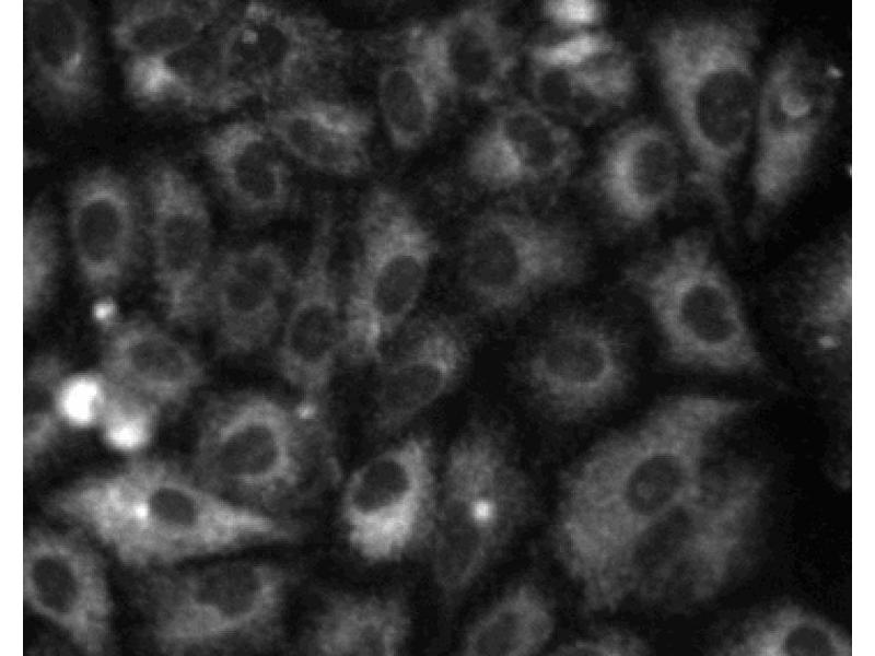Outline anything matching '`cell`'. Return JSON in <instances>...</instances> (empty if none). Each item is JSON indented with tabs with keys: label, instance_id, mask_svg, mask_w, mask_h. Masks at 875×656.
I'll return each mask as SVG.
<instances>
[{
	"label": "cell",
	"instance_id": "obj_17",
	"mask_svg": "<svg viewBox=\"0 0 875 656\" xmlns=\"http://www.w3.org/2000/svg\"><path fill=\"white\" fill-rule=\"evenodd\" d=\"M476 343L475 326L466 316L444 311L412 316L377 362L372 436H395L453 391L468 371Z\"/></svg>",
	"mask_w": 875,
	"mask_h": 656
},
{
	"label": "cell",
	"instance_id": "obj_14",
	"mask_svg": "<svg viewBox=\"0 0 875 656\" xmlns=\"http://www.w3.org/2000/svg\"><path fill=\"white\" fill-rule=\"evenodd\" d=\"M142 186L158 303L171 327L194 330L205 324L215 258L207 199L188 175L165 159L149 163Z\"/></svg>",
	"mask_w": 875,
	"mask_h": 656
},
{
	"label": "cell",
	"instance_id": "obj_37",
	"mask_svg": "<svg viewBox=\"0 0 875 656\" xmlns=\"http://www.w3.org/2000/svg\"><path fill=\"white\" fill-rule=\"evenodd\" d=\"M618 40L605 32L552 25L527 46L530 65L575 68Z\"/></svg>",
	"mask_w": 875,
	"mask_h": 656
},
{
	"label": "cell",
	"instance_id": "obj_7",
	"mask_svg": "<svg viewBox=\"0 0 875 656\" xmlns=\"http://www.w3.org/2000/svg\"><path fill=\"white\" fill-rule=\"evenodd\" d=\"M627 286L646 307L666 358L723 375H759L766 362L712 235L691 229L632 262Z\"/></svg>",
	"mask_w": 875,
	"mask_h": 656
},
{
	"label": "cell",
	"instance_id": "obj_11",
	"mask_svg": "<svg viewBox=\"0 0 875 656\" xmlns=\"http://www.w3.org/2000/svg\"><path fill=\"white\" fill-rule=\"evenodd\" d=\"M514 378L556 424H579L621 398L632 379L629 344L606 318L572 309L552 316L516 360Z\"/></svg>",
	"mask_w": 875,
	"mask_h": 656
},
{
	"label": "cell",
	"instance_id": "obj_16",
	"mask_svg": "<svg viewBox=\"0 0 875 656\" xmlns=\"http://www.w3.org/2000/svg\"><path fill=\"white\" fill-rule=\"evenodd\" d=\"M275 363L310 417L328 420L337 361L342 355L345 317L334 265V221L317 214L305 259L295 273L280 328Z\"/></svg>",
	"mask_w": 875,
	"mask_h": 656
},
{
	"label": "cell",
	"instance_id": "obj_31",
	"mask_svg": "<svg viewBox=\"0 0 875 656\" xmlns=\"http://www.w3.org/2000/svg\"><path fill=\"white\" fill-rule=\"evenodd\" d=\"M710 654L719 656H852L850 636L825 617L792 601L769 605L740 620Z\"/></svg>",
	"mask_w": 875,
	"mask_h": 656
},
{
	"label": "cell",
	"instance_id": "obj_8",
	"mask_svg": "<svg viewBox=\"0 0 875 656\" xmlns=\"http://www.w3.org/2000/svg\"><path fill=\"white\" fill-rule=\"evenodd\" d=\"M355 250L343 298L341 358L351 366L378 362L412 317L439 243L411 203L394 188L365 197L355 223Z\"/></svg>",
	"mask_w": 875,
	"mask_h": 656
},
{
	"label": "cell",
	"instance_id": "obj_6",
	"mask_svg": "<svg viewBox=\"0 0 875 656\" xmlns=\"http://www.w3.org/2000/svg\"><path fill=\"white\" fill-rule=\"evenodd\" d=\"M135 601L151 646L167 656L268 652L281 643L296 573L232 560L143 574Z\"/></svg>",
	"mask_w": 875,
	"mask_h": 656
},
{
	"label": "cell",
	"instance_id": "obj_5",
	"mask_svg": "<svg viewBox=\"0 0 875 656\" xmlns=\"http://www.w3.org/2000/svg\"><path fill=\"white\" fill-rule=\"evenodd\" d=\"M537 512V491L512 431L497 418L471 417L447 450L428 547L432 579L446 616Z\"/></svg>",
	"mask_w": 875,
	"mask_h": 656
},
{
	"label": "cell",
	"instance_id": "obj_21",
	"mask_svg": "<svg viewBox=\"0 0 875 656\" xmlns=\"http://www.w3.org/2000/svg\"><path fill=\"white\" fill-rule=\"evenodd\" d=\"M581 156L573 132L535 103L499 107L471 140L464 159L477 186L501 192L564 178Z\"/></svg>",
	"mask_w": 875,
	"mask_h": 656
},
{
	"label": "cell",
	"instance_id": "obj_2",
	"mask_svg": "<svg viewBox=\"0 0 875 656\" xmlns=\"http://www.w3.org/2000/svg\"><path fill=\"white\" fill-rule=\"evenodd\" d=\"M44 509L142 574L250 547L292 544L307 528L296 517L234 503L190 468L142 453L55 490Z\"/></svg>",
	"mask_w": 875,
	"mask_h": 656
},
{
	"label": "cell",
	"instance_id": "obj_1",
	"mask_svg": "<svg viewBox=\"0 0 875 656\" xmlns=\"http://www.w3.org/2000/svg\"><path fill=\"white\" fill-rule=\"evenodd\" d=\"M754 407L734 396H667L564 469L549 542L579 597L643 529L699 484L718 437Z\"/></svg>",
	"mask_w": 875,
	"mask_h": 656
},
{
	"label": "cell",
	"instance_id": "obj_26",
	"mask_svg": "<svg viewBox=\"0 0 875 656\" xmlns=\"http://www.w3.org/2000/svg\"><path fill=\"white\" fill-rule=\"evenodd\" d=\"M200 154L228 204L242 219L266 223L291 207L292 171L262 120L221 125L205 136Z\"/></svg>",
	"mask_w": 875,
	"mask_h": 656
},
{
	"label": "cell",
	"instance_id": "obj_30",
	"mask_svg": "<svg viewBox=\"0 0 875 656\" xmlns=\"http://www.w3.org/2000/svg\"><path fill=\"white\" fill-rule=\"evenodd\" d=\"M851 249L848 233L836 236L805 261L794 283L795 329L825 358L847 353L851 344Z\"/></svg>",
	"mask_w": 875,
	"mask_h": 656
},
{
	"label": "cell",
	"instance_id": "obj_35",
	"mask_svg": "<svg viewBox=\"0 0 875 656\" xmlns=\"http://www.w3.org/2000/svg\"><path fill=\"white\" fill-rule=\"evenodd\" d=\"M71 373L54 351L35 354L23 373V469L37 471L61 442L68 426L65 389Z\"/></svg>",
	"mask_w": 875,
	"mask_h": 656
},
{
	"label": "cell",
	"instance_id": "obj_12",
	"mask_svg": "<svg viewBox=\"0 0 875 656\" xmlns=\"http://www.w3.org/2000/svg\"><path fill=\"white\" fill-rule=\"evenodd\" d=\"M439 477L429 434L413 433L372 456L348 477L338 522L363 562L388 564L428 548Z\"/></svg>",
	"mask_w": 875,
	"mask_h": 656
},
{
	"label": "cell",
	"instance_id": "obj_34",
	"mask_svg": "<svg viewBox=\"0 0 875 656\" xmlns=\"http://www.w3.org/2000/svg\"><path fill=\"white\" fill-rule=\"evenodd\" d=\"M443 96L428 71L408 56L382 67L376 81L377 106L397 151H416L429 140Z\"/></svg>",
	"mask_w": 875,
	"mask_h": 656
},
{
	"label": "cell",
	"instance_id": "obj_38",
	"mask_svg": "<svg viewBox=\"0 0 875 656\" xmlns=\"http://www.w3.org/2000/svg\"><path fill=\"white\" fill-rule=\"evenodd\" d=\"M639 634L619 626H604L556 646L552 656H642L651 654Z\"/></svg>",
	"mask_w": 875,
	"mask_h": 656
},
{
	"label": "cell",
	"instance_id": "obj_22",
	"mask_svg": "<svg viewBox=\"0 0 875 656\" xmlns=\"http://www.w3.org/2000/svg\"><path fill=\"white\" fill-rule=\"evenodd\" d=\"M28 84L37 105L52 117L72 118L102 93L101 65L86 11L65 0L24 4Z\"/></svg>",
	"mask_w": 875,
	"mask_h": 656
},
{
	"label": "cell",
	"instance_id": "obj_15",
	"mask_svg": "<svg viewBox=\"0 0 875 656\" xmlns=\"http://www.w3.org/2000/svg\"><path fill=\"white\" fill-rule=\"evenodd\" d=\"M25 530L22 591L25 606L84 655L114 649V601L105 563L92 540L62 525Z\"/></svg>",
	"mask_w": 875,
	"mask_h": 656
},
{
	"label": "cell",
	"instance_id": "obj_18",
	"mask_svg": "<svg viewBox=\"0 0 875 656\" xmlns=\"http://www.w3.org/2000/svg\"><path fill=\"white\" fill-rule=\"evenodd\" d=\"M67 224L86 291L100 301L119 294L148 253L147 212L127 178L108 166L82 174L70 189Z\"/></svg>",
	"mask_w": 875,
	"mask_h": 656
},
{
	"label": "cell",
	"instance_id": "obj_19",
	"mask_svg": "<svg viewBox=\"0 0 875 656\" xmlns=\"http://www.w3.org/2000/svg\"><path fill=\"white\" fill-rule=\"evenodd\" d=\"M294 279L287 254L270 241L215 256L205 324L211 327L217 354L243 358L269 345L282 326Z\"/></svg>",
	"mask_w": 875,
	"mask_h": 656
},
{
	"label": "cell",
	"instance_id": "obj_39",
	"mask_svg": "<svg viewBox=\"0 0 875 656\" xmlns=\"http://www.w3.org/2000/svg\"><path fill=\"white\" fill-rule=\"evenodd\" d=\"M541 11L550 24L571 28H591L604 14L603 5L592 0H550Z\"/></svg>",
	"mask_w": 875,
	"mask_h": 656
},
{
	"label": "cell",
	"instance_id": "obj_23",
	"mask_svg": "<svg viewBox=\"0 0 875 656\" xmlns=\"http://www.w3.org/2000/svg\"><path fill=\"white\" fill-rule=\"evenodd\" d=\"M97 370L163 417L186 406L207 379L199 355L170 329L141 314L108 320Z\"/></svg>",
	"mask_w": 875,
	"mask_h": 656
},
{
	"label": "cell",
	"instance_id": "obj_20",
	"mask_svg": "<svg viewBox=\"0 0 875 656\" xmlns=\"http://www.w3.org/2000/svg\"><path fill=\"white\" fill-rule=\"evenodd\" d=\"M402 48L444 95L479 102L500 97L518 59L515 33L493 1L468 4L433 24L410 27Z\"/></svg>",
	"mask_w": 875,
	"mask_h": 656
},
{
	"label": "cell",
	"instance_id": "obj_33",
	"mask_svg": "<svg viewBox=\"0 0 875 656\" xmlns=\"http://www.w3.org/2000/svg\"><path fill=\"white\" fill-rule=\"evenodd\" d=\"M223 1H129L116 10L112 37L128 60L153 59L188 45L229 10Z\"/></svg>",
	"mask_w": 875,
	"mask_h": 656
},
{
	"label": "cell",
	"instance_id": "obj_36",
	"mask_svg": "<svg viewBox=\"0 0 875 656\" xmlns=\"http://www.w3.org/2000/svg\"><path fill=\"white\" fill-rule=\"evenodd\" d=\"M22 239V311L24 327L28 328L49 309L61 271L58 221L45 200L37 199L26 210Z\"/></svg>",
	"mask_w": 875,
	"mask_h": 656
},
{
	"label": "cell",
	"instance_id": "obj_10",
	"mask_svg": "<svg viewBox=\"0 0 875 656\" xmlns=\"http://www.w3.org/2000/svg\"><path fill=\"white\" fill-rule=\"evenodd\" d=\"M838 69L802 39L773 57L759 89L748 229L760 234L794 199L833 115Z\"/></svg>",
	"mask_w": 875,
	"mask_h": 656
},
{
	"label": "cell",
	"instance_id": "obj_3",
	"mask_svg": "<svg viewBox=\"0 0 875 656\" xmlns=\"http://www.w3.org/2000/svg\"><path fill=\"white\" fill-rule=\"evenodd\" d=\"M649 43L692 156L695 180L726 226L732 216L728 184L758 104L757 21L746 11L673 17L656 26Z\"/></svg>",
	"mask_w": 875,
	"mask_h": 656
},
{
	"label": "cell",
	"instance_id": "obj_29",
	"mask_svg": "<svg viewBox=\"0 0 875 656\" xmlns=\"http://www.w3.org/2000/svg\"><path fill=\"white\" fill-rule=\"evenodd\" d=\"M225 14L176 51L153 59L127 60L125 84L130 97L150 107L205 113L234 109L222 56Z\"/></svg>",
	"mask_w": 875,
	"mask_h": 656
},
{
	"label": "cell",
	"instance_id": "obj_24",
	"mask_svg": "<svg viewBox=\"0 0 875 656\" xmlns=\"http://www.w3.org/2000/svg\"><path fill=\"white\" fill-rule=\"evenodd\" d=\"M680 162L674 138L662 126L638 120L617 130L600 154L596 173L610 221L627 233L653 222L678 192Z\"/></svg>",
	"mask_w": 875,
	"mask_h": 656
},
{
	"label": "cell",
	"instance_id": "obj_4",
	"mask_svg": "<svg viewBox=\"0 0 875 656\" xmlns=\"http://www.w3.org/2000/svg\"><path fill=\"white\" fill-rule=\"evenodd\" d=\"M336 461L329 420L270 394L237 390L203 403L189 468L234 503L292 517L335 480Z\"/></svg>",
	"mask_w": 875,
	"mask_h": 656
},
{
	"label": "cell",
	"instance_id": "obj_32",
	"mask_svg": "<svg viewBox=\"0 0 875 656\" xmlns=\"http://www.w3.org/2000/svg\"><path fill=\"white\" fill-rule=\"evenodd\" d=\"M556 607L533 577H522L481 611L466 629L460 656H534L551 641Z\"/></svg>",
	"mask_w": 875,
	"mask_h": 656
},
{
	"label": "cell",
	"instance_id": "obj_13",
	"mask_svg": "<svg viewBox=\"0 0 875 656\" xmlns=\"http://www.w3.org/2000/svg\"><path fill=\"white\" fill-rule=\"evenodd\" d=\"M222 56L236 108L253 98L278 105L319 94L315 86L343 63L349 46L319 15L248 1L225 14Z\"/></svg>",
	"mask_w": 875,
	"mask_h": 656
},
{
	"label": "cell",
	"instance_id": "obj_25",
	"mask_svg": "<svg viewBox=\"0 0 875 656\" xmlns=\"http://www.w3.org/2000/svg\"><path fill=\"white\" fill-rule=\"evenodd\" d=\"M766 487L749 492L689 538L637 600L677 613L714 598L748 555Z\"/></svg>",
	"mask_w": 875,
	"mask_h": 656
},
{
	"label": "cell",
	"instance_id": "obj_28",
	"mask_svg": "<svg viewBox=\"0 0 875 656\" xmlns=\"http://www.w3.org/2000/svg\"><path fill=\"white\" fill-rule=\"evenodd\" d=\"M411 610L400 591L381 594L327 589L299 642L315 656H396L411 634Z\"/></svg>",
	"mask_w": 875,
	"mask_h": 656
},
{
	"label": "cell",
	"instance_id": "obj_9",
	"mask_svg": "<svg viewBox=\"0 0 875 656\" xmlns=\"http://www.w3.org/2000/svg\"><path fill=\"white\" fill-rule=\"evenodd\" d=\"M591 247L574 223L509 208L478 213L462 238L458 277L472 309L512 318L586 279Z\"/></svg>",
	"mask_w": 875,
	"mask_h": 656
},
{
	"label": "cell",
	"instance_id": "obj_27",
	"mask_svg": "<svg viewBox=\"0 0 875 656\" xmlns=\"http://www.w3.org/2000/svg\"><path fill=\"white\" fill-rule=\"evenodd\" d=\"M262 122L284 152L316 172L340 178L370 172L374 120L364 107L313 94L268 109Z\"/></svg>",
	"mask_w": 875,
	"mask_h": 656
}]
</instances>
